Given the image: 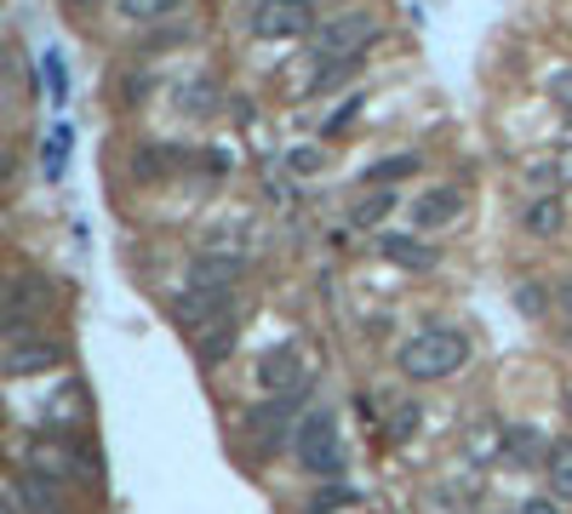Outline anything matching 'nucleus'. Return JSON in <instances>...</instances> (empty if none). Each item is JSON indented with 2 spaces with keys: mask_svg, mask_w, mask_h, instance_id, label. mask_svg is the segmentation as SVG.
<instances>
[{
  "mask_svg": "<svg viewBox=\"0 0 572 514\" xmlns=\"http://www.w3.org/2000/svg\"><path fill=\"white\" fill-rule=\"evenodd\" d=\"M384 35V17L378 12H338L320 23L315 35V58L327 69H355V58H366V46Z\"/></svg>",
  "mask_w": 572,
  "mask_h": 514,
  "instance_id": "2",
  "label": "nucleus"
},
{
  "mask_svg": "<svg viewBox=\"0 0 572 514\" xmlns=\"http://www.w3.org/2000/svg\"><path fill=\"white\" fill-rule=\"evenodd\" d=\"M287 166H292V172H320V166H327V154H320V149H292Z\"/></svg>",
  "mask_w": 572,
  "mask_h": 514,
  "instance_id": "23",
  "label": "nucleus"
},
{
  "mask_svg": "<svg viewBox=\"0 0 572 514\" xmlns=\"http://www.w3.org/2000/svg\"><path fill=\"white\" fill-rule=\"evenodd\" d=\"M172 315H178L184 331H201V326H212V320H223V315H235V308H230V292H184Z\"/></svg>",
  "mask_w": 572,
  "mask_h": 514,
  "instance_id": "12",
  "label": "nucleus"
},
{
  "mask_svg": "<svg viewBox=\"0 0 572 514\" xmlns=\"http://www.w3.org/2000/svg\"><path fill=\"white\" fill-rule=\"evenodd\" d=\"M464 218V189H424L412 200V229H453Z\"/></svg>",
  "mask_w": 572,
  "mask_h": 514,
  "instance_id": "8",
  "label": "nucleus"
},
{
  "mask_svg": "<svg viewBox=\"0 0 572 514\" xmlns=\"http://www.w3.org/2000/svg\"><path fill=\"white\" fill-rule=\"evenodd\" d=\"M46 81H52V97H58V103L69 97V86H63V63H58V58H46Z\"/></svg>",
  "mask_w": 572,
  "mask_h": 514,
  "instance_id": "25",
  "label": "nucleus"
},
{
  "mask_svg": "<svg viewBox=\"0 0 572 514\" xmlns=\"http://www.w3.org/2000/svg\"><path fill=\"white\" fill-rule=\"evenodd\" d=\"M389 434H395V441H407V434H418V406H412V400H401V406H395V423H389Z\"/></svg>",
  "mask_w": 572,
  "mask_h": 514,
  "instance_id": "22",
  "label": "nucleus"
},
{
  "mask_svg": "<svg viewBox=\"0 0 572 514\" xmlns=\"http://www.w3.org/2000/svg\"><path fill=\"white\" fill-rule=\"evenodd\" d=\"M378 252L389 257L395 269H412V274L441 269V252H435L430 241H418V235H378Z\"/></svg>",
  "mask_w": 572,
  "mask_h": 514,
  "instance_id": "10",
  "label": "nucleus"
},
{
  "mask_svg": "<svg viewBox=\"0 0 572 514\" xmlns=\"http://www.w3.org/2000/svg\"><path fill=\"white\" fill-rule=\"evenodd\" d=\"M561 229H567V200L544 195V200H533V206H527V235L550 241V235H561Z\"/></svg>",
  "mask_w": 572,
  "mask_h": 514,
  "instance_id": "14",
  "label": "nucleus"
},
{
  "mask_svg": "<svg viewBox=\"0 0 572 514\" xmlns=\"http://www.w3.org/2000/svg\"><path fill=\"white\" fill-rule=\"evenodd\" d=\"M527 514H561V503H527Z\"/></svg>",
  "mask_w": 572,
  "mask_h": 514,
  "instance_id": "27",
  "label": "nucleus"
},
{
  "mask_svg": "<svg viewBox=\"0 0 572 514\" xmlns=\"http://www.w3.org/2000/svg\"><path fill=\"white\" fill-rule=\"evenodd\" d=\"M12 509H23V514H63L58 486L46 475H35V469H17L12 475Z\"/></svg>",
  "mask_w": 572,
  "mask_h": 514,
  "instance_id": "9",
  "label": "nucleus"
},
{
  "mask_svg": "<svg viewBox=\"0 0 572 514\" xmlns=\"http://www.w3.org/2000/svg\"><path fill=\"white\" fill-rule=\"evenodd\" d=\"M258 389L264 395H297V389H304V354H297L292 343L264 349L258 354Z\"/></svg>",
  "mask_w": 572,
  "mask_h": 514,
  "instance_id": "6",
  "label": "nucleus"
},
{
  "mask_svg": "<svg viewBox=\"0 0 572 514\" xmlns=\"http://www.w3.org/2000/svg\"><path fill=\"white\" fill-rule=\"evenodd\" d=\"M189 343H195V354H201L207 366H218V360L235 349V315H223V320H212L201 331H189Z\"/></svg>",
  "mask_w": 572,
  "mask_h": 514,
  "instance_id": "13",
  "label": "nucleus"
},
{
  "mask_svg": "<svg viewBox=\"0 0 572 514\" xmlns=\"http://www.w3.org/2000/svg\"><path fill=\"white\" fill-rule=\"evenodd\" d=\"M544 92H550L556 103H567V109H572V69H556L550 81H544Z\"/></svg>",
  "mask_w": 572,
  "mask_h": 514,
  "instance_id": "24",
  "label": "nucleus"
},
{
  "mask_svg": "<svg viewBox=\"0 0 572 514\" xmlns=\"http://www.w3.org/2000/svg\"><path fill=\"white\" fill-rule=\"evenodd\" d=\"M315 30V0H258L253 35L258 40H304Z\"/></svg>",
  "mask_w": 572,
  "mask_h": 514,
  "instance_id": "4",
  "label": "nucleus"
},
{
  "mask_svg": "<svg viewBox=\"0 0 572 514\" xmlns=\"http://www.w3.org/2000/svg\"><path fill=\"white\" fill-rule=\"evenodd\" d=\"M178 7H184V0H120V17H127V23H143V30H149V23L172 17Z\"/></svg>",
  "mask_w": 572,
  "mask_h": 514,
  "instance_id": "19",
  "label": "nucleus"
},
{
  "mask_svg": "<svg viewBox=\"0 0 572 514\" xmlns=\"http://www.w3.org/2000/svg\"><path fill=\"white\" fill-rule=\"evenodd\" d=\"M58 360H63L58 343H46V338L23 343V338H12V349H7V377H40V372H52Z\"/></svg>",
  "mask_w": 572,
  "mask_h": 514,
  "instance_id": "11",
  "label": "nucleus"
},
{
  "mask_svg": "<svg viewBox=\"0 0 572 514\" xmlns=\"http://www.w3.org/2000/svg\"><path fill=\"white\" fill-rule=\"evenodd\" d=\"M63 161H69V126H58L52 143H46V177H58V172H63Z\"/></svg>",
  "mask_w": 572,
  "mask_h": 514,
  "instance_id": "21",
  "label": "nucleus"
},
{
  "mask_svg": "<svg viewBox=\"0 0 572 514\" xmlns=\"http://www.w3.org/2000/svg\"><path fill=\"white\" fill-rule=\"evenodd\" d=\"M241 269H246L241 252H201L189 264V292H230L241 280Z\"/></svg>",
  "mask_w": 572,
  "mask_h": 514,
  "instance_id": "7",
  "label": "nucleus"
},
{
  "mask_svg": "<svg viewBox=\"0 0 572 514\" xmlns=\"http://www.w3.org/2000/svg\"><path fill=\"white\" fill-rule=\"evenodd\" d=\"M297 406H304V389H297V395H269V400L253 411V423H246V429H253V441H258L264 452H276L287 434H297V423H304V418H297Z\"/></svg>",
  "mask_w": 572,
  "mask_h": 514,
  "instance_id": "5",
  "label": "nucleus"
},
{
  "mask_svg": "<svg viewBox=\"0 0 572 514\" xmlns=\"http://www.w3.org/2000/svg\"><path fill=\"white\" fill-rule=\"evenodd\" d=\"M504 452H510V463H521V469H527V463H538V469H544L550 441H544L538 429H504Z\"/></svg>",
  "mask_w": 572,
  "mask_h": 514,
  "instance_id": "15",
  "label": "nucleus"
},
{
  "mask_svg": "<svg viewBox=\"0 0 572 514\" xmlns=\"http://www.w3.org/2000/svg\"><path fill=\"white\" fill-rule=\"evenodd\" d=\"M69 7H109V0H69ZM115 7H120V0H115Z\"/></svg>",
  "mask_w": 572,
  "mask_h": 514,
  "instance_id": "28",
  "label": "nucleus"
},
{
  "mask_svg": "<svg viewBox=\"0 0 572 514\" xmlns=\"http://www.w3.org/2000/svg\"><path fill=\"white\" fill-rule=\"evenodd\" d=\"M469 366V338L453 326H424V331H412V338L401 343V372L412 383H441V377H453Z\"/></svg>",
  "mask_w": 572,
  "mask_h": 514,
  "instance_id": "1",
  "label": "nucleus"
},
{
  "mask_svg": "<svg viewBox=\"0 0 572 514\" xmlns=\"http://www.w3.org/2000/svg\"><path fill=\"white\" fill-rule=\"evenodd\" d=\"M556 308L567 315V326H572V274H567V280H556Z\"/></svg>",
  "mask_w": 572,
  "mask_h": 514,
  "instance_id": "26",
  "label": "nucleus"
},
{
  "mask_svg": "<svg viewBox=\"0 0 572 514\" xmlns=\"http://www.w3.org/2000/svg\"><path fill=\"white\" fill-rule=\"evenodd\" d=\"M418 166H424V161H418V154H389V161H378V166H366L361 177H366V184H372V189H389V184H401V177H412Z\"/></svg>",
  "mask_w": 572,
  "mask_h": 514,
  "instance_id": "17",
  "label": "nucleus"
},
{
  "mask_svg": "<svg viewBox=\"0 0 572 514\" xmlns=\"http://www.w3.org/2000/svg\"><path fill=\"white\" fill-rule=\"evenodd\" d=\"M166 172H172V149L143 143V149L132 154V177H138V184H166Z\"/></svg>",
  "mask_w": 572,
  "mask_h": 514,
  "instance_id": "18",
  "label": "nucleus"
},
{
  "mask_svg": "<svg viewBox=\"0 0 572 514\" xmlns=\"http://www.w3.org/2000/svg\"><path fill=\"white\" fill-rule=\"evenodd\" d=\"M544 480H550V498H572V441H556L544 457Z\"/></svg>",
  "mask_w": 572,
  "mask_h": 514,
  "instance_id": "16",
  "label": "nucleus"
},
{
  "mask_svg": "<svg viewBox=\"0 0 572 514\" xmlns=\"http://www.w3.org/2000/svg\"><path fill=\"white\" fill-rule=\"evenodd\" d=\"M389 206H395V200H389V189H372V195H361V200H355V212H350V223L372 229V223H378V218L389 212Z\"/></svg>",
  "mask_w": 572,
  "mask_h": 514,
  "instance_id": "20",
  "label": "nucleus"
},
{
  "mask_svg": "<svg viewBox=\"0 0 572 514\" xmlns=\"http://www.w3.org/2000/svg\"><path fill=\"white\" fill-rule=\"evenodd\" d=\"M292 452H297V469H310V475H338L343 469V441H338L332 406L304 411V423L292 434Z\"/></svg>",
  "mask_w": 572,
  "mask_h": 514,
  "instance_id": "3",
  "label": "nucleus"
}]
</instances>
